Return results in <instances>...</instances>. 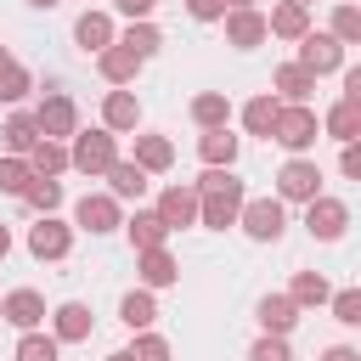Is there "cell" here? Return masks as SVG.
<instances>
[{
    "label": "cell",
    "mask_w": 361,
    "mask_h": 361,
    "mask_svg": "<svg viewBox=\"0 0 361 361\" xmlns=\"http://www.w3.org/2000/svg\"><path fill=\"white\" fill-rule=\"evenodd\" d=\"M73 39H79V51H107L113 39H118V28H113V17L107 11H79V23H73Z\"/></svg>",
    "instance_id": "19"
},
{
    "label": "cell",
    "mask_w": 361,
    "mask_h": 361,
    "mask_svg": "<svg viewBox=\"0 0 361 361\" xmlns=\"http://www.w3.org/2000/svg\"><path fill=\"white\" fill-rule=\"evenodd\" d=\"M6 254H11V231L0 226V259H6Z\"/></svg>",
    "instance_id": "47"
},
{
    "label": "cell",
    "mask_w": 361,
    "mask_h": 361,
    "mask_svg": "<svg viewBox=\"0 0 361 361\" xmlns=\"http://www.w3.org/2000/svg\"><path fill=\"white\" fill-rule=\"evenodd\" d=\"M271 90H276V102H282V107H305V102H310V90H316V79H310L299 62H282V68L271 73Z\"/></svg>",
    "instance_id": "18"
},
{
    "label": "cell",
    "mask_w": 361,
    "mask_h": 361,
    "mask_svg": "<svg viewBox=\"0 0 361 361\" xmlns=\"http://www.w3.org/2000/svg\"><path fill=\"white\" fill-rule=\"evenodd\" d=\"M68 248H73V226H62L56 214H39L28 226V254L34 259H68Z\"/></svg>",
    "instance_id": "9"
},
{
    "label": "cell",
    "mask_w": 361,
    "mask_h": 361,
    "mask_svg": "<svg viewBox=\"0 0 361 361\" xmlns=\"http://www.w3.org/2000/svg\"><path fill=\"white\" fill-rule=\"evenodd\" d=\"M338 45H361V6H333V28H327Z\"/></svg>",
    "instance_id": "35"
},
{
    "label": "cell",
    "mask_w": 361,
    "mask_h": 361,
    "mask_svg": "<svg viewBox=\"0 0 361 361\" xmlns=\"http://www.w3.org/2000/svg\"><path fill=\"white\" fill-rule=\"evenodd\" d=\"M243 180H231L226 192H209V197H197V226H209V231H226V226H237V209H243Z\"/></svg>",
    "instance_id": "10"
},
{
    "label": "cell",
    "mask_w": 361,
    "mask_h": 361,
    "mask_svg": "<svg viewBox=\"0 0 361 361\" xmlns=\"http://www.w3.org/2000/svg\"><path fill=\"white\" fill-rule=\"evenodd\" d=\"M135 276H141V288L152 293V288H175V282H180V265H175L169 248H141V254H135Z\"/></svg>",
    "instance_id": "14"
},
{
    "label": "cell",
    "mask_w": 361,
    "mask_h": 361,
    "mask_svg": "<svg viewBox=\"0 0 361 361\" xmlns=\"http://www.w3.org/2000/svg\"><path fill=\"white\" fill-rule=\"evenodd\" d=\"M28 169H34V175H45V180H56V175L68 169V147H62V141H45V135H39V141L28 147Z\"/></svg>",
    "instance_id": "32"
},
{
    "label": "cell",
    "mask_w": 361,
    "mask_h": 361,
    "mask_svg": "<svg viewBox=\"0 0 361 361\" xmlns=\"http://www.w3.org/2000/svg\"><path fill=\"white\" fill-rule=\"evenodd\" d=\"M28 90H34V73H28L23 62H11V68L0 73V102H23Z\"/></svg>",
    "instance_id": "39"
},
{
    "label": "cell",
    "mask_w": 361,
    "mask_h": 361,
    "mask_svg": "<svg viewBox=\"0 0 361 361\" xmlns=\"http://www.w3.org/2000/svg\"><path fill=\"white\" fill-rule=\"evenodd\" d=\"M316 361H361V350H350V344H327Z\"/></svg>",
    "instance_id": "46"
},
{
    "label": "cell",
    "mask_w": 361,
    "mask_h": 361,
    "mask_svg": "<svg viewBox=\"0 0 361 361\" xmlns=\"http://www.w3.org/2000/svg\"><path fill=\"white\" fill-rule=\"evenodd\" d=\"M316 135H322V118H316L310 107H282V113H276V124H271V141H276V147H288L293 158H305V152L316 147Z\"/></svg>",
    "instance_id": "2"
},
{
    "label": "cell",
    "mask_w": 361,
    "mask_h": 361,
    "mask_svg": "<svg viewBox=\"0 0 361 361\" xmlns=\"http://www.w3.org/2000/svg\"><path fill=\"white\" fill-rule=\"evenodd\" d=\"M305 28H310V11H305V6H293V0L271 6V17H265V34H276V39H299Z\"/></svg>",
    "instance_id": "29"
},
{
    "label": "cell",
    "mask_w": 361,
    "mask_h": 361,
    "mask_svg": "<svg viewBox=\"0 0 361 361\" xmlns=\"http://www.w3.org/2000/svg\"><path fill=\"white\" fill-rule=\"evenodd\" d=\"M124 231H130L135 254H141V248H164V243H169V226H164V220H158L152 209H141V203H135V214L124 220Z\"/></svg>",
    "instance_id": "27"
},
{
    "label": "cell",
    "mask_w": 361,
    "mask_h": 361,
    "mask_svg": "<svg viewBox=\"0 0 361 361\" xmlns=\"http://www.w3.org/2000/svg\"><path fill=\"white\" fill-rule=\"evenodd\" d=\"M344 226H350V209H344L338 197H327V192H322V197H310V203H305V231H310V237L338 243V237H344Z\"/></svg>",
    "instance_id": "8"
},
{
    "label": "cell",
    "mask_w": 361,
    "mask_h": 361,
    "mask_svg": "<svg viewBox=\"0 0 361 361\" xmlns=\"http://www.w3.org/2000/svg\"><path fill=\"white\" fill-rule=\"evenodd\" d=\"M28 6H34V11H51V6H62V0H28Z\"/></svg>",
    "instance_id": "49"
},
{
    "label": "cell",
    "mask_w": 361,
    "mask_h": 361,
    "mask_svg": "<svg viewBox=\"0 0 361 361\" xmlns=\"http://www.w3.org/2000/svg\"><path fill=\"white\" fill-rule=\"evenodd\" d=\"M327 305H333V322H344V327H361V288H338Z\"/></svg>",
    "instance_id": "38"
},
{
    "label": "cell",
    "mask_w": 361,
    "mask_h": 361,
    "mask_svg": "<svg viewBox=\"0 0 361 361\" xmlns=\"http://www.w3.org/2000/svg\"><path fill=\"white\" fill-rule=\"evenodd\" d=\"M276 113H282V102H276V96H254V102H243V130L271 141V124H276Z\"/></svg>",
    "instance_id": "33"
},
{
    "label": "cell",
    "mask_w": 361,
    "mask_h": 361,
    "mask_svg": "<svg viewBox=\"0 0 361 361\" xmlns=\"http://www.w3.org/2000/svg\"><path fill=\"white\" fill-rule=\"evenodd\" d=\"M23 203H28V209H39V214H51V209L62 203V180L34 175V180H28V192H23Z\"/></svg>",
    "instance_id": "36"
},
{
    "label": "cell",
    "mask_w": 361,
    "mask_h": 361,
    "mask_svg": "<svg viewBox=\"0 0 361 361\" xmlns=\"http://www.w3.org/2000/svg\"><path fill=\"white\" fill-rule=\"evenodd\" d=\"M248 6H254V0H226V11H248Z\"/></svg>",
    "instance_id": "50"
},
{
    "label": "cell",
    "mask_w": 361,
    "mask_h": 361,
    "mask_svg": "<svg viewBox=\"0 0 361 361\" xmlns=\"http://www.w3.org/2000/svg\"><path fill=\"white\" fill-rule=\"evenodd\" d=\"M338 102H355V107H361V68L344 73V96H338Z\"/></svg>",
    "instance_id": "45"
},
{
    "label": "cell",
    "mask_w": 361,
    "mask_h": 361,
    "mask_svg": "<svg viewBox=\"0 0 361 361\" xmlns=\"http://www.w3.org/2000/svg\"><path fill=\"white\" fill-rule=\"evenodd\" d=\"M310 197H322V169L310 158H288L276 169V203H310Z\"/></svg>",
    "instance_id": "6"
},
{
    "label": "cell",
    "mask_w": 361,
    "mask_h": 361,
    "mask_svg": "<svg viewBox=\"0 0 361 361\" xmlns=\"http://www.w3.org/2000/svg\"><path fill=\"white\" fill-rule=\"evenodd\" d=\"M237 226H243L254 243H276V237L288 231V209H282L276 197H243V209H237Z\"/></svg>",
    "instance_id": "3"
},
{
    "label": "cell",
    "mask_w": 361,
    "mask_h": 361,
    "mask_svg": "<svg viewBox=\"0 0 361 361\" xmlns=\"http://www.w3.org/2000/svg\"><path fill=\"white\" fill-rule=\"evenodd\" d=\"M135 124H141V102H135V90H107V102H102V130L124 135V130H135Z\"/></svg>",
    "instance_id": "20"
},
{
    "label": "cell",
    "mask_w": 361,
    "mask_h": 361,
    "mask_svg": "<svg viewBox=\"0 0 361 361\" xmlns=\"http://www.w3.org/2000/svg\"><path fill=\"white\" fill-rule=\"evenodd\" d=\"M11 62H17V56H11V51H6V45H0V73H6V68H11Z\"/></svg>",
    "instance_id": "48"
},
{
    "label": "cell",
    "mask_w": 361,
    "mask_h": 361,
    "mask_svg": "<svg viewBox=\"0 0 361 361\" xmlns=\"http://www.w3.org/2000/svg\"><path fill=\"white\" fill-rule=\"evenodd\" d=\"M192 124H197V130H231V102H226V90L192 96Z\"/></svg>",
    "instance_id": "24"
},
{
    "label": "cell",
    "mask_w": 361,
    "mask_h": 361,
    "mask_svg": "<svg viewBox=\"0 0 361 361\" xmlns=\"http://www.w3.org/2000/svg\"><path fill=\"white\" fill-rule=\"evenodd\" d=\"M338 6H355V0H338Z\"/></svg>",
    "instance_id": "53"
},
{
    "label": "cell",
    "mask_w": 361,
    "mask_h": 361,
    "mask_svg": "<svg viewBox=\"0 0 361 361\" xmlns=\"http://www.w3.org/2000/svg\"><path fill=\"white\" fill-rule=\"evenodd\" d=\"M28 180H34V169H28V158H0V192H11V197H23V192H28Z\"/></svg>",
    "instance_id": "37"
},
{
    "label": "cell",
    "mask_w": 361,
    "mask_h": 361,
    "mask_svg": "<svg viewBox=\"0 0 361 361\" xmlns=\"http://www.w3.org/2000/svg\"><path fill=\"white\" fill-rule=\"evenodd\" d=\"M0 322H11L17 333H34V327L45 322V299H39L34 288H11V293L0 299Z\"/></svg>",
    "instance_id": "13"
},
{
    "label": "cell",
    "mask_w": 361,
    "mask_h": 361,
    "mask_svg": "<svg viewBox=\"0 0 361 361\" xmlns=\"http://www.w3.org/2000/svg\"><path fill=\"white\" fill-rule=\"evenodd\" d=\"M288 299H293L299 310H316V305H327V299H333V288H327V276H322V271H299V276L288 282Z\"/></svg>",
    "instance_id": "31"
},
{
    "label": "cell",
    "mask_w": 361,
    "mask_h": 361,
    "mask_svg": "<svg viewBox=\"0 0 361 361\" xmlns=\"http://www.w3.org/2000/svg\"><path fill=\"white\" fill-rule=\"evenodd\" d=\"M322 135H333L338 147L361 141V107H355V102H333V107L322 113Z\"/></svg>",
    "instance_id": "22"
},
{
    "label": "cell",
    "mask_w": 361,
    "mask_h": 361,
    "mask_svg": "<svg viewBox=\"0 0 361 361\" xmlns=\"http://www.w3.org/2000/svg\"><path fill=\"white\" fill-rule=\"evenodd\" d=\"M130 361H169V338H158L152 327H147V333H135V344H130Z\"/></svg>",
    "instance_id": "40"
},
{
    "label": "cell",
    "mask_w": 361,
    "mask_h": 361,
    "mask_svg": "<svg viewBox=\"0 0 361 361\" xmlns=\"http://www.w3.org/2000/svg\"><path fill=\"white\" fill-rule=\"evenodd\" d=\"M39 141V124H34V113H11L6 124H0V147H6V158H28V147Z\"/></svg>",
    "instance_id": "25"
},
{
    "label": "cell",
    "mask_w": 361,
    "mask_h": 361,
    "mask_svg": "<svg viewBox=\"0 0 361 361\" xmlns=\"http://www.w3.org/2000/svg\"><path fill=\"white\" fill-rule=\"evenodd\" d=\"M118 322H124L130 333H147V327L158 322V299H152L147 288H135V293H124V299H118Z\"/></svg>",
    "instance_id": "28"
},
{
    "label": "cell",
    "mask_w": 361,
    "mask_h": 361,
    "mask_svg": "<svg viewBox=\"0 0 361 361\" xmlns=\"http://www.w3.org/2000/svg\"><path fill=\"white\" fill-rule=\"evenodd\" d=\"M102 180H107V197H113V203H141V197H147V186H152V180H147V169H135L130 158H118Z\"/></svg>",
    "instance_id": "17"
},
{
    "label": "cell",
    "mask_w": 361,
    "mask_h": 361,
    "mask_svg": "<svg viewBox=\"0 0 361 361\" xmlns=\"http://www.w3.org/2000/svg\"><path fill=\"white\" fill-rule=\"evenodd\" d=\"M113 45H124V51H130L135 62H152V56L164 51V34H158L152 23H130V28H124V34L113 39Z\"/></svg>",
    "instance_id": "30"
},
{
    "label": "cell",
    "mask_w": 361,
    "mask_h": 361,
    "mask_svg": "<svg viewBox=\"0 0 361 361\" xmlns=\"http://www.w3.org/2000/svg\"><path fill=\"white\" fill-rule=\"evenodd\" d=\"M186 11H192L197 23H220V17H226V0H186Z\"/></svg>",
    "instance_id": "42"
},
{
    "label": "cell",
    "mask_w": 361,
    "mask_h": 361,
    "mask_svg": "<svg viewBox=\"0 0 361 361\" xmlns=\"http://www.w3.org/2000/svg\"><path fill=\"white\" fill-rule=\"evenodd\" d=\"M254 316H259V333H271V338H288V333L299 327V305H293L288 293H265V299L254 305Z\"/></svg>",
    "instance_id": "15"
},
{
    "label": "cell",
    "mask_w": 361,
    "mask_h": 361,
    "mask_svg": "<svg viewBox=\"0 0 361 361\" xmlns=\"http://www.w3.org/2000/svg\"><path fill=\"white\" fill-rule=\"evenodd\" d=\"M152 214H158L169 231H180V226H197V192L175 180V186H164V192H158V209H152Z\"/></svg>",
    "instance_id": "12"
},
{
    "label": "cell",
    "mask_w": 361,
    "mask_h": 361,
    "mask_svg": "<svg viewBox=\"0 0 361 361\" xmlns=\"http://www.w3.org/2000/svg\"><path fill=\"white\" fill-rule=\"evenodd\" d=\"M73 226L90 231V237H107V231L124 226V214H118V203H113L107 192H85V197L73 203Z\"/></svg>",
    "instance_id": "7"
},
{
    "label": "cell",
    "mask_w": 361,
    "mask_h": 361,
    "mask_svg": "<svg viewBox=\"0 0 361 361\" xmlns=\"http://www.w3.org/2000/svg\"><path fill=\"white\" fill-rule=\"evenodd\" d=\"M248 361H293V350H288V338L259 333V338H254V350H248Z\"/></svg>",
    "instance_id": "41"
},
{
    "label": "cell",
    "mask_w": 361,
    "mask_h": 361,
    "mask_svg": "<svg viewBox=\"0 0 361 361\" xmlns=\"http://www.w3.org/2000/svg\"><path fill=\"white\" fill-rule=\"evenodd\" d=\"M73 147H68V169H79V175H90V180H102L113 164H118V135L113 130H73L68 135Z\"/></svg>",
    "instance_id": "1"
},
{
    "label": "cell",
    "mask_w": 361,
    "mask_h": 361,
    "mask_svg": "<svg viewBox=\"0 0 361 361\" xmlns=\"http://www.w3.org/2000/svg\"><path fill=\"white\" fill-rule=\"evenodd\" d=\"M293 6H305V11H310V0H293Z\"/></svg>",
    "instance_id": "52"
},
{
    "label": "cell",
    "mask_w": 361,
    "mask_h": 361,
    "mask_svg": "<svg viewBox=\"0 0 361 361\" xmlns=\"http://www.w3.org/2000/svg\"><path fill=\"white\" fill-rule=\"evenodd\" d=\"M113 6H118V11H124V17H130V23H147V17H152V6H158V0H113Z\"/></svg>",
    "instance_id": "44"
},
{
    "label": "cell",
    "mask_w": 361,
    "mask_h": 361,
    "mask_svg": "<svg viewBox=\"0 0 361 361\" xmlns=\"http://www.w3.org/2000/svg\"><path fill=\"white\" fill-rule=\"evenodd\" d=\"M56 355H62V344H56L51 333H39V327H34V333H23V338H17V350H11V361H56Z\"/></svg>",
    "instance_id": "34"
},
{
    "label": "cell",
    "mask_w": 361,
    "mask_h": 361,
    "mask_svg": "<svg viewBox=\"0 0 361 361\" xmlns=\"http://www.w3.org/2000/svg\"><path fill=\"white\" fill-rule=\"evenodd\" d=\"M34 124H39L45 141H68V135L79 130V107H73V96H68V90H45V102L34 107Z\"/></svg>",
    "instance_id": "5"
},
{
    "label": "cell",
    "mask_w": 361,
    "mask_h": 361,
    "mask_svg": "<svg viewBox=\"0 0 361 361\" xmlns=\"http://www.w3.org/2000/svg\"><path fill=\"white\" fill-rule=\"evenodd\" d=\"M237 147H243V141H237L231 130H203V135H197V158H203L209 169H231V164H237Z\"/></svg>",
    "instance_id": "26"
},
{
    "label": "cell",
    "mask_w": 361,
    "mask_h": 361,
    "mask_svg": "<svg viewBox=\"0 0 361 361\" xmlns=\"http://www.w3.org/2000/svg\"><path fill=\"white\" fill-rule=\"evenodd\" d=\"M338 169H344V180H361V147H355V141L338 152Z\"/></svg>",
    "instance_id": "43"
},
{
    "label": "cell",
    "mask_w": 361,
    "mask_h": 361,
    "mask_svg": "<svg viewBox=\"0 0 361 361\" xmlns=\"http://www.w3.org/2000/svg\"><path fill=\"white\" fill-rule=\"evenodd\" d=\"M96 68H102V79H107L113 90H130V85H135V73H141V62H135L124 45H107V51H96Z\"/></svg>",
    "instance_id": "21"
},
{
    "label": "cell",
    "mask_w": 361,
    "mask_h": 361,
    "mask_svg": "<svg viewBox=\"0 0 361 361\" xmlns=\"http://www.w3.org/2000/svg\"><path fill=\"white\" fill-rule=\"evenodd\" d=\"M220 23H226V45H237V51H254V45L271 39L265 34V11H254V6L248 11H226Z\"/></svg>",
    "instance_id": "16"
},
{
    "label": "cell",
    "mask_w": 361,
    "mask_h": 361,
    "mask_svg": "<svg viewBox=\"0 0 361 361\" xmlns=\"http://www.w3.org/2000/svg\"><path fill=\"white\" fill-rule=\"evenodd\" d=\"M310 79H322V73H338L344 68V45L333 39V34H316V28H305L299 34V56H293Z\"/></svg>",
    "instance_id": "4"
},
{
    "label": "cell",
    "mask_w": 361,
    "mask_h": 361,
    "mask_svg": "<svg viewBox=\"0 0 361 361\" xmlns=\"http://www.w3.org/2000/svg\"><path fill=\"white\" fill-rule=\"evenodd\" d=\"M102 361H130V350H113V355H102Z\"/></svg>",
    "instance_id": "51"
},
{
    "label": "cell",
    "mask_w": 361,
    "mask_h": 361,
    "mask_svg": "<svg viewBox=\"0 0 361 361\" xmlns=\"http://www.w3.org/2000/svg\"><path fill=\"white\" fill-rule=\"evenodd\" d=\"M130 164H135V169H147V175H164V169L175 164V141L147 130V135H135V158H130Z\"/></svg>",
    "instance_id": "23"
},
{
    "label": "cell",
    "mask_w": 361,
    "mask_h": 361,
    "mask_svg": "<svg viewBox=\"0 0 361 361\" xmlns=\"http://www.w3.org/2000/svg\"><path fill=\"white\" fill-rule=\"evenodd\" d=\"M90 333H96V316H90V305L68 299V305H56V310H51V338H56V344H85Z\"/></svg>",
    "instance_id": "11"
}]
</instances>
